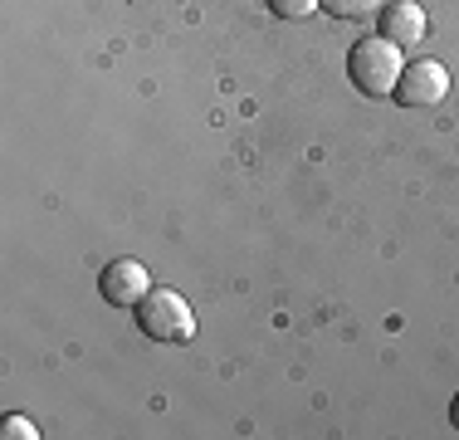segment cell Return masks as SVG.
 Wrapping results in <instances>:
<instances>
[{"instance_id":"6da1fadb","label":"cell","mask_w":459,"mask_h":440,"mask_svg":"<svg viewBox=\"0 0 459 440\" xmlns=\"http://www.w3.org/2000/svg\"><path fill=\"white\" fill-rule=\"evenodd\" d=\"M401 49L391 40H381V35H371V40H357L352 44V54H347V74H352V84H357V93H367V98H386V93H396V79H401Z\"/></svg>"},{"instance_id":"7a4b0ae2","label":"cell","mask_w":459,"mask_h":440,"mask_svg":"<svg viewBox=\"0 0 459 440\" xmlns=\"http://www.w3.org/2000/svg\"><path fill=\"white\" fill-rule=\"evenodd\" d=\"M137 328L147 338H157V343H191L195 313L177 289H152L147 299L137 304Z\"/></svg>"},{"instance_id":"3957f363","label":"cell","mask_w":459,"mask_h":440,"mask_svg":"<svg viewBox=\"0 0 459 440\" xmlns=\"http://www.w3.org/2000/svg\"><path fill=\"white\" fill-rule=\"evenodd\" d=\"M450 93V74H445V64L440 59H415L401 69V79H396V103L401 108H435L440 98Z\"/></svg>"},{"instance_id":"277c9868","label":"cell","mask_w":459,"mask_h":440,"mask_svg":"<svg viewBox=\"0 0 459 440\" xmlns=\"http://www.w3.org/2000/svg\"><path fill=\"white\" fill-rule=\"evenodd\" d=\"M98 289H103V299L113 308H137L152 294V274L137 260H113L103 269V279H98Z\"/></svg>"},{"instance_id":"5b68a950","label":"cell","mask_w":459,"mask_h":440,"mask_svg":"<svg viewBox=\"0 0 459 440\" xmlns=\"http://www.w3.org/2000/svg\"><path fill=\"white\" fill-rule=\"evenodd\" d=\"M381 40H391L396 49H411V44L425 40V10L415 0H391L381 10Z\"/></svg>"},{"instance_id":"8992f818","label":"cell","mask_w":459,"mask_h":440,"mask_svg":"<svg viewBox=\"0 0 459 440\" xmlns=\"http://www.w3.org/2000/svg\"><path fill=\"white\" fill-rule=\"evenodd\" d=\"M323 10L333 20H371L386 10V0H323Z\"/></svg>"},{"instance_id":"52a82bcc","label":"cell","mask_w":459,"mask_h":440,"mask_svg":"<svg viewBox=\"0 0 459 440\" xmlns=\"http://www.w3.org/2000/svg\"><path fill=\"white\" fill-rule=\"evenodd\" d=\"M269 5V15H279V20H308L313 10H323V0H264Z\"/></svg>"},{"instance_id":"ba28073f","label":"cell","mask_w":459,"mask_h":440,"mask_svg":"<svg viewBox=\"0 0 459 440\" xmlns=\"http://www.w3.org/2000/svg\"><path fill=\"white\" fill-rule=\"evenodd\" d=\"M0 436L5 440H35L39 431H35V421H25V416H10V421L0 426Z\"/></svg>"},{"instance_id":"9c48e42d","label":"cell","mask_w":459,"mask_h":440,"mask_svg":"<svg viewBox=\"0 0 459 440\" xmlns=\"http://www.w3.org/2000/svg\"><path fill=\"white\" fill-rule=\"evenodd\" d=\"M450 421H455V431H459V396H455V406H450Z\"/></svg>"}]
</instances>
